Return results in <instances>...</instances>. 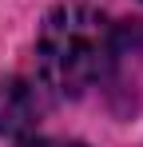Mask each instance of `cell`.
I'll list each match as a JSON object with an SVG mask.
<instances>
[{
  "label": "cell",
  "instance_id": "6da1fadb",
  "mask_svg": "<svg viewBox=\"0 0 143 147\" xmlns=\"http://www.w3.org/2000/svg\"><path fill=\"white\" fill-rule=\"evenodd\" d=\"M107 16L92 4H60L36 36V72L52 96L80 99L103 84L111 60Z\"/></svg>",
  "mask_w": 143,
  "mask_h": 147
},
{
  "label": "cell",
  "instance_id": "7a4b0ae2",
  "mask_svg": "<svg viewBox=\"0 0 143 147\" xmlns=\"http://www.w3.org/2000/svg\"><path fill=\"white\" fill-rule=\"evenodd\" d=\"M99 88H107L119 111H143V20L111 32V60Z\"/></svg>",
  "mask_w": 143,
  "mask_h": 147
},
{
  "label": "cell",
  "instance_id": "3957f363",
  "mask_svg": "<svg viewBox=\"0 0 143 147\" xmlns=\"http://www.w3.org/2000/svg\"><path fill=\"white\" fill-rule=\"evenodd\" d=\"M44 115V99L24 80H4L0 84V135H28L36 119Z\"/></svg>",
  "mask_w": 143,
  "mask_h": 147
},
{
  "label": "cell",
  "instance_id": "277c9868",
  "mask_svg": "<svg viewBox=\"0 0 143 147\" xmlns=\"http://www.w3.org/2000/svg\"><path fill=\"white\" fill-rule=\"evenodd\" d=\"M20 147H84V143H64V139H24Z\"/></svg>",
  "mask_w": 143,
  "mask_h": 147
}]
</instances>
